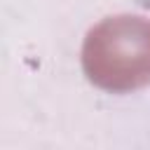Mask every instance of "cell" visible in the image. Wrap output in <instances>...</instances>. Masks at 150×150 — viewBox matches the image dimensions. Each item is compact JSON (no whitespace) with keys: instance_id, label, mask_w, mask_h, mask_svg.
<instances>
[{"instance_id":"obj_1","label":"cell","mask_w":150,"mask_h":150,"mask_svg":"<svg viewBox=\"0 0 150 150\" xmlns=\"http://www.w3.org/2000/svg\"><path fill=\"white\" fill-rule=\"evenodd\" d=\"M84 70L105 89H131L150 82V21L115 16L96 26L84 42Z\"/></svg>"}]
</instances>
